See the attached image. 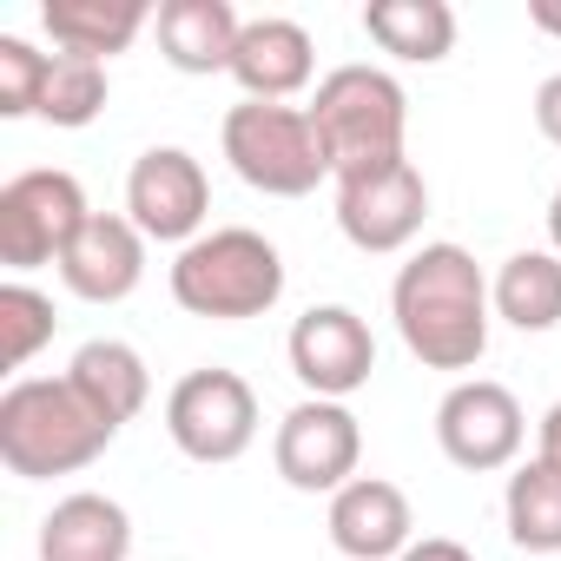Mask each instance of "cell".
Segmentation results:
<instances>
[{
	"mask_svg": "<svg viewBox=\"0 0 561 561\" xmlns=\"http://www.w3.org/2000/svg\"><path fill=\"white\" fill-rule=\"evenodd\" d=\"M489 277L462 244H423L390 285V318L423 370H476L489 351Z\"/></svg>",
	"mask_w": 561,
	"mask_h": 561,
	"instance_id": "cell-1",
	"label": "cell"
},
{
	"mask_svg": "<svg viewBox=\"0 0 561 561\" xmlns=\"http://www.w3.org/2000/svg\"><path fill=\"white\" fill-rule=\"evenodd\" d=\"M119 430L73 390V377H21L0 397V462L21 482L73 476L106 456Z\"/></svg>",
	"mask_w": 561,
	"mask_h": 561,
	"instance_id": "cell-2",
	"label": "cell"
},
{
	"mask_svg": "<svg viewBox=\"0 0 561 561\" xmlns=\"http://www.w3.org/2000/svg\"><path fill=\"white\" fill-rule=\"evenodd\" d=\"M285 298V257L251 225H218L172 257V305L211 324L264 318Z\"/></svg>",
	"mask_w": 561,
	"mask_h": 561,
	"instance_id": "cell-3",
	"label": "cell"
},
{
	"mask_svg": "<svg viewBox=\"0 0 561 561\" xmlns=\"http://www.w3.org/2000/svg\"><path fill=\"white\" fill-rule=\"evenodd\" d=\"M305 113H311V126L324 139L331 179H351V172L403 159L410 100H403L397 73H383V67H337V73H324L318 100Z\"/></svg>",
	"mask_w": 561,
	"mask_h": 561,
	"instance_id": "cell-4",
	"label": "cell"
},
{
	"mask_svg": "<svg viewBox=\"0 0 561 561\" xmlns=\"http://www.w3.org/2000/svg\"><path fill=\"white\" fill-rule=\"evenodd\" d=\"M218 146L231 159V172L264 192V198H305L331 179L324 139L311 126L305 106H264V100H238L218 126Z\"/></svg>",
	"mask_w": 561,
	"mask_h": 561,
	"instance_id": "cell-5",
	"label": "cell"
},
{
	"mask_svg": "<svg viewBox=\"0 0 561 561\" xmlns=\"http://www.w3.org/2000/svg\"><path fill=\"white\" fill-rule=\"evenodd\" d=\"M87 218L93 211H87V192H80L73 172H60V165L14 172L8 185H0V264L8 271L60 264Z\"/></svg>",
	"mask_w": 561,
	"mask_h": 561,
	"instance_id": "cell-6",
	"label": "cell"
},
{
	"mask_svg": "<svg viewBox=\"0 0 561 561\" xmlns=\"http://www.w3.org/2000/svg\"><path fill=\"white\" fill-rule=\"evenodd\" d=\"M165 436L192 462H238L257 443V390L238 370H192L165 397Z\"/></svg>",
	"mask_w": 561,
	"mask_h": 561,
	"instance_id": "cell-7",
	"label": "cell"
},
{
	"mask_svg": "<svg viewBox=\"0 0 561 561\" xmlns=\"http://www.w3.org/2000/svg\"><path fill=\"white\" fill-rule=\"evenodd\" d=\"M271 462H277V476H285L291 489H305V495H337L344 482H357L364 423L351 416V403L305 397L298 410H285V423H277Z\"/></svg>",
	"mask_w": 561,
	"mask_h": 561,
	"instance_id": "cell-8",
	"label": "cell"
},
{
	"mask_svg": "<svg viewBox=\"0 0 561 561\" xmlns=\"http://www.w3.org/2000/svg\"><path fill=\"white\" fill-rule=\"evenodd\" d=\"M423 218H430V185L410 159L337 179V231L370 257H390V251L416 244Z\"/></svg>",
	"mask_w": 561,
	"mask_h": 561,
	"instance_id": "cell-9",
	"label": "cell"
},
{
	"mask_svg": "<svg viewBox=\"0 0 561 561\" xmlns=\"http://www.w3.org/2000/svg\"><path fill=\"white\" fill-rule=\"evenodd\" d=\"M436 443L456 469L469 476H495L522 456L528 443V416L515 403L508 383H489V377H462L443 403H436Z\"/></svg>",
	"mask_w": 561,
	"mask_h": 561,
	"instance_id": "cell-10",
	"label": "cell"
},
{
	"mask_svg": "<svg viewBox=\"0 0 561 561\" xmlns=\"http://www.w3.org/2000/svg\"><path fill=\"white\" fill-rule=\"evenodd\" d=\"M205 211H211V179H205V165L185 146H152V152L133 159V172H126V218L146 231V244H179L185 251L192 238H205L198 231Z\"/></svg>",
	"mask_w": 561,
	"mask_h": 561,
	"instance_id": "cell-11",
	"label": "cell"
},
{
	"mask_svg": "<svg viewBox=\"0 0 561 561\" xmlns=\"http://www.w3.org/2000/svg\"><path fill=\"white\" fill-rule=\"evenodd\" d=\"M285 351H291V377L311 397H324V403L357 397L370 383V370H377V337H370V324L351 305H311L291 324Z\"/></svg>",
	"mask_w": 561,
	"mask_h": 561,
	"instance_id": "cell-12",
	"label": "cell"
},
{
	"mask_svg": "<svg viewBox=\"0 0 561 561\" xmlns=\"http://www.w3.org/2000/svg\"><path fill=\"white\" fill-rule=\"evenodd\" d=\"M60 277H67V291L87 298V305H119L139 291V277H146V231L119 211H93L80 225V238L67 244L60 257Z\"/></svg>",
	"mask_w": 561,
	"mask_h": 561,
	"instance_id": "cell-13",
	"label": "cell"
},
{
	"mask_svg": "<svg viewBox=\"0 0 561 561\" xmlns=\"http://www.w3.org/2000/svg\"><path fill=\"white\" fill-rule=\"evenodd\" d=\"M331 541L351 561H403L416 548V515L410 495L383 476H357L331 495Z\"/></svg>",
	"mask_w": 561,
	"mask_h": 561,
	"instance_id": "cell-14",
	"label": "cell"
},
{
	"mask_svg": "<svg viewBox=\"0 0 561 561\" xmlns=\"http://www.w3.org/2000/svg\"><path fill=\"white\" fill-rule=\"evenodd\" d=\"M318 73V47L298 21L285 14H264V21H244L238 34V60H231V80L244 87V100H264V106H291Z\"/></svg>",
	"mask_w": 561,
	"mask_h": 561,
	"instance_id": "cell-15",
	"label": "cell"
},
{
	"mask_svg": "<svg viewBox=\"0 0 561 561\" xmlns=\"http://www.w3.org/2000/svg\"><path fill=\"white\" fill-rule=\"evenodd\" d=\"M159 54L179 73H231L238 60V8L231 0H159Z\"/></svg>",
	"mask_w": 561,
	"mask_h": 561,
	"instance_id": "cell-16",
	"label": "cell"
},
{
	"mask_svg": "<svg viewBox=\"0 0 561 561\" xmlns=\"http://www.w3.org/2000/svg\"><path fill=\"white\" fill-rule=\"evenodd\" d=\"M152 21H159V8H146V0H47L41 8V27L54 34V47L100 60V67L113 54H126Z\"/></svg>",
	"mask_w": 561,
	"mask_h": 561,
	"instance_id": "cell-17",
	"label": "cell"
},
{
	"mask_svg": "<svg viewBox=\"0 0 561 561\" xmlns=\"http://www.w3.org/2000/svg\"><path fill=\"white\" fill-rule=\"evenodd\" d=\"M133 554V515L113 495H67L41 522V561H126Z\"/></svg>",
	"mask_w": 561,
	"mask_h": 561,
	"instance_id": "cell-18",
	"label": "cell"
},
{
	"mask_svg": "<svg viewBox=\"0 0 561 561\" xmlns=\"http://www.w3.org/2000/svg\"><path fill=\"white\" fill-rule=\"evenodd\" d=\"M67 377H73V390H80L113 430H126V423L146 410V397H152V370H146V357H139L133 344H119V337H93V344H80L73 364H67Z\"/></svg>",
	"mask_w": 561,
	"mask_h": 561,
	"instance_id": "cell-19",
	"label": "cell"
},
{
	"mask_svg": "<svg viewBox=\"0 0 561 561\" xmlns=\"http://www.w3.org/2000/svg\"><path fill=\"white\" fill-rule=\"evenodd\" d=\"M364 34L403 67H436L456 47V8L449 0H370Z\"/></svg>",
	"mask_w": 561,
	"mask_h": 561,
	"instance_id": "cell-20",
	"label": "cell"
},
{
	"mask_svg": "<svg viewBox=\"0 0 561 561\" xmlns=\"http://www.w3.org/2000/svg\"><path fill=\"white\" fill-rule=\"evenodd\" d=\"M495 318L515 331H554L561 324V257L554 251H515L495 271Z\"/></svg>",
	"mask_w": 561,
	"mask_h": 561,
	"instance_id": "cell-21",
	"label": "cell"
},
{
	"mask_svg": "<svg viewBox=\"0 0 561 561\" xmlns=\"http://www.w3.org/2000/svg\"><path fill=\"white\" fill-rule=\"evenodd\" d=\"M502 515H508V541H515L522 554L561 561V469H548L541 456L522 462V469L508 476Z\"/></svg>",
	"mask_w": 561,
	"mask_h": 561,
	"instance_id": "cell-22",
	"label": "cell"
},
{
	"mask_svg": "<svg viewBox=\"0 0 561 561\" xmlns=\"http://www.w3.org/2000/svg\"><path fill=\"white\" fill-rule=\"evenodd\" d=\"M106 67L100 60H80V54H54V73H47V93H41V119L47 126H93L106 113Z\"/></svg>",
	"mask_w": 561,
	"mask_h": 561,
	"instance_id": "cell-23",
	"label": "cell"
},
{
	"mask_svg": "<svg viewBox=\"0 0 561 561\" xmlns=\"http://www.w3.org/2000/svg\"><path fill=\"white\" fill-rule=\"evenodd\" d=\"M54 298L47 291H34V285H0V364L8 370H21V364H34L47 344H54Z\"/></svg>",
	"mask_w": 561,
	"mask_h": 561,
	"instance_id": "cell-24",
	"label": "cell"
},
{
	"mask_svg": "<svg viewBox=\"0 0 561 561\" xmlns=\"http://www.w3.org/2000/svg\"><path fill=\"white\" fill-rule=\"evenodd\" d=\"M47 73H54V54H41L21 34H0V119H41Z\"/></svg>",
	"mask_w": 561,
	"mask_h": 561,
	"instance_id": "cell-25",
	"label": "cell"
},
{
	"mask_svg": "<svg viewBox=\"0 0 561 561\" xmlns=\"http://www.w3.org/2000/svg\"><path fill=\"white\" fill-rule=\"evenodd\" d=\"M535 126H541V139L561 152V73H548V80L535 87Z\"/></svg>",
	"mask_w": 561,
	"mask_h": 561,
	"instance_id": "cell-26",
	"label": "cell"
},
{
	"mask_svg": "<svg viewBox=\"0 0 561 561\" xmlns=\"http://www.w3.org/2000/svg\"><path fill=\"white\" fill-rule=\"evenodd\" d=\"M403 561H476V554H469L462 541H449V535H423V541H416Z\"/></svg>",
	"mask_w": 561,
	"mask_h": 561,
	"instance_id": "cell-27",
	"label": "cell"
},
{
	"mask_svg": "<svg viewBox=\"0 0 561 561\" xmlns=\"http://www.w3.org/2000/svg\"><path fill=\"white\" fill-rule=\"evenodd\" d=\"M535 436H541V449H535V456H541L548 469H561V403L541 416V430H535Z\"/></svg>",
	"mask_w": 561,
	"mask_h": 561,
	"instance_id": "cell-28",
	"label": "cell"
},
{
	"mask_svg": "<svg viewBox=\"0 0 561 561\" xmlns=\"http://www.w3.org/2000/svg\"><path fill=\"white\" fill-rule=\"evenodd\" d=\"M528 27H535V34H554V41H561V8H554V0H528Z\"/></svg>",
	"mask_w": 561,
	"mask_h": 561,
	"instance_id": "cell-29",
	"label": "cell"
},
{
	"mask_svg": "<svg viewBox=\"0 0 561 561\" xmlns=\"http://www.w3.org/2000/svg\"><path fill=\"white\" fill-rule=\"evenodd\" d=\"M548 251H554V257H561V192H554V198H548Z\"/></svg>",
	"mask_w": 561,
	"mask_h": 561,
	"instance_id": "cell-30",
	"label": "cell"
}]
</instances>
